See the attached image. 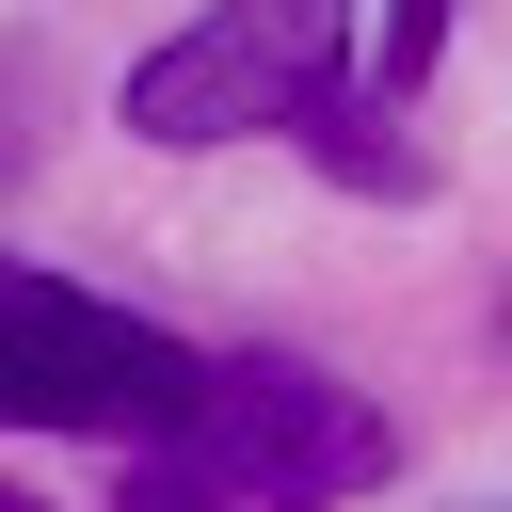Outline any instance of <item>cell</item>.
I'll list each match as a JSON object with an SVG mask.
<instances>
[{"label":"cell","mask_w":512,"mask_h":512,"mask_svg":"<svg viewBox=\"0 0 512 512\" xmlns=\"http://www.w3.org/2000/svg\"><path fill=\"white\" fill-rule=\"evenodd\" d=\"M208 400V352H176L160 320L0 256V432H112V448H176Z\"/></svg>","instance_id":"cell-1"},{"label":"cell","mask_w":512,"mask_h":512,"mask_svg":"<svg viewBox=\"0 0 512 512\" xmlns=\"http://www.w3.org/2000/svg\"><path fill=\"white\" fill-rule=\"evenodd\" d=\"M144 464H176L192 512H336V496L384 480V416L336 368H304V352H224L192 432L144 448Z\"/></svg>","instance_id":"cell-2"},{"label":"cell","mask_w":512,"mask_h":512,"mask_svg":"<svg viewBox=\"0 0 512 512\" xmlns=\"http://www.w3.org/2000/svg\"><path fill=\"white\" fill-rule=\"evenodd\" d=\"M352 96V0H208L176 48L128 64L144 144H240V128H320Z\"/></svg>","instance_id":"cell-3"},{"label":"cell","mask_w":512,"mask_h":512,"mask_svg":"<svg viewBox=\"0 0 512 512\" xmlns=\"http://www.w3.org/2000/svg\"><path fill=\"white\" fill-rule=\"evenodd\" d=\"M0 512H16V496H0Z\"/></svg>","instance_id":"cell-4"}]
</instances>
